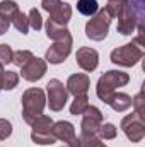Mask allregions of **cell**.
<instances>
[{"label": "cell", "mask_w": 145, "mask_h": 147, "mask_svg": "<svg viewBox=\"0 0 145 147\" xmlns=\"http://www.w3.org/2000/svg\"><path fill=\"white\" fill-rule=\"evenodd\" d=\"M22 118L28 125H33V121L43 115V110L46 106V96L44 91L39 87H31L24 91L22 98Z\"/></svg>", "instance_id": "1"}, {"label": "cell", "mask_w": 145, "mask_h": 147, "mask_svg": "<svg viewBox=\"0 0 145 147\" xmlns=\"http://www.w3.org/2000/svg\"><path fill=\"white\" fill-rule=\"evenodd\" d=\"M130 82V75L126 72H119V70H108L104 75L99 77L97 80V87H96V92H97V98L101 101H108L109 96L113 92H116V87H123Z\"/></svg>", "instance_id": "2"}, {"label": "cell", "mask_w": 145, "mask_h": 147, "mask_svg": "<svg viewBox=\"0 0 145 147\" xmlns=\"http://www.w3.org/2000/svg\"><path fill=\"white\" fill-rule=\"evenodd\" d=\"M142 57H144V48L138 46L135 41L126 43L111 51V62L121 67H133L142 60Z\"/></svg>", "instance_id": "3"}, {"label": "cell", "mask_w": 145, "mask_h": 147, "mask_svg": "<svg viewBox=\"0 0 145 147\" xmlns=\"http://www.w3.org/2000/svg\"><path fill=\"white\" fill-rule=\"evenodd\" d=\"M33 132H31V139L38 146H51L56 142L55 135H53V120L48 115H41L33 121Z\"/></svg>", "instance_id": "4"}, {"label": "cell", "mask_w": 145, "mask_h": 147, "mask_svg": "<svg viewBox=\"0 0 145 147\" xmlns=\"http://www.w3.org/2000/svg\"><path fill=\"white\" fill-rule=\"evenodd\" d=\"M109 26H111V17L108 16V12L104 9H101L85 24V34L92 41H103L108 36Z\"/></svg>", "instance_id": "5"}, {"label": "cell", "mask_w": 145, "mask_h": 147, "mask_svg": "<svg viewBox=\"0 0 145 147\" xmlns=\"http://www.w3.org/2000/svg\"><path fill=\"white\" fill-rule=\"evenodd\" d=\"M46 94H48L46 103L51 111H62L65 108L68 92H67V87L63 86V82H60L58 79H51L46 84Z\"/></svg>", "instance_id": "6"}, {"label": "cell", "mask_w": 145, "mask_h": 147, "mask_svg": "<svg viewBox=\"0 0 145 147\" xmlns=\"http://www.w3.org/2000/svg\"><path fill=\"white\" fill-rule=\"evenodd\" d=\"M41 7L50 14V19L56 24L67 26V22L72 19V7L67 2L62 0H43Z\"/></svg>", "instance_id": "7"}, {"label": "cell", "mask_w": 145, "mask_h": 147, "mask_svg": "<svg viewBox=\"0 0 145 147\" xmlns=\"http://www.w3.org/2000/svg\"><path fill=\"white\" fill-rule=\"evenodd\" d=\"M121 130L132 142H140L145 137V116L132 113L121 120Z\"/></svg>", "instance_id": "8"}, {"label": "cell", "mask_w": 145, "mask_h": 147, "mask_svg": "<svg viewBox=\"0 0 145 147\" xmlns=\"http://www.w3.org/2000/svg\"><path fill=\"white\" fill-rule=\"evenodd\" d=\"M84 118H82V134L84 135H96L99 132V127L103 125V113L99 108L96 106H87V110L82 113Z\"/></svg>", "instance_id": "9"}, {"label": "cell", "mask_w": 145, "mask_h": 147, "mask_svg": "<svg viewBox=\"0 0 145 147\" xmlns=\"http://www.w3.org/2000/svg\"><path fill=\"white\" fill-rule=\"evenodd\" d=\"M119 21H118V33H121V34H125V36H128V34H132L138 26H144V21L142 19H138V16L135 14V10L130 7V3L123 9V12H121V16L118 17Z\"/></svg>", "instance_id": "10"}, {"label": "cell", "mask_w": 145, "mask_h": 147, "mask_svg": "<svg viewBox=\"0 0 145 147\" xmlns=\"http://www.w3.org/2000/svg\"><path fill=\"white\" fill-rule=\"evenodd\" d=\"M72 39H67V41H55L48 50H46V57L44 60L53 63V65H58L62 62H65L72 51Z\"/></svg>", "instance_id": "11"}, {"label": "cell", "mask_w": 145, "mask_h": 147, "mask_svg": "<svg viewBox=\"0 0 145 147\" xmlns=\"http://www.w3.org/2000/svg\"><path fill=\"white\" fill-rule=\"evenodd\" d=\"M53 135L56 140H62L65 147H77L75 127L70 121H56L53 123Z\"/></svg>", "instance_id": "12"}, {"label": "cell", "mask_w": 145, "mask_h": 147, "mask_svg": "<svg viewBox=\"0 0 145 147\" xmlns=\"http://www.w3.org/2000/svg\"><path fill=\"white\" fill-rule=\"evenodd\" d=\"M75 60L79 63V67L85 72H94L97 69V63H99V55L94 48H87V46H82L77 50V55H75Z\"/></svg>", "instance_id": "13"}, {"label": "cell", "mask_w": 145, "mask_h": 147, "mask_svg": "<svg viewBox=\"0 0 145 147\" xmlns=\"http://www.w3.org/2000/svg\"><path fill=\"white\" fill-rule=\"evenodd\" d=\"M46 60L43 58H38V57H33L24 67H22V77L29 82H36L39 79H43V75L46 74Z\"/></svg>", "instance_id": "14"}, {"label": "cell", "mask_w": 145, "mask_h": 147, "mask_svg": "<svg viewBox=\"0 0 145 147\" xmlns=\"http://www.w3.org/2000/svg\"><path fill=\"white\" fill-rule=\"evenodd\" d=\"M65 87H67V92L72 94L73 98L75 96H84V94H87V91L91 87V79H89L87 74H73V75L68 77Z\"/></svg>", "instance_id": "15"}, {"label": "cell", "mask_w": 145, "mask_h": 147, "mask_svg": "<svg viewBox=\"0 0 145 147\" xmlns=\"http://www.w3.org/2000/svg\"><path fill=\"white\" fill-rule=\"evenodd\" d=\"M46 36L50 38V39H53V41H67V39H72V34L67 29V26L56 24L51 19L46 21Z\"/></svg>", "instance_id": "16"}, {"label": "cell", "mask_w": 145, "mask_h": 147, "mask_svg": "<svg viewBox=\"0 0 145 147\" xmlns=\"http://www.w3.org/2000/svg\"><path fill=\"white\" fill-rule=\"evenodd\" d=\"M106 105H109L111 108L118 113H123L132 106V98L125 92H113L109 96V99L106 101Z\"/></svg>", "instance_id": "17"}, {"label": "cell", "mask_w": 145, "mask_h": 147, "mask_svg": "<svg viewBox=\"0 0 145 147\" xmlns=\"http://www.w3.org/2000/svg\"><path fill=\"white\" fill-rule=\"evenodd\" d=\"M19 12V5L12 0H3L0 2V19L7 21V22H12L14 16Z\"/></svg>", "instance_id": "18"}, {"label": "cell", "mask_w": 145, "mask_h": 147, "mask_svg": "<svg viewBox=\"0 0 145 147\" xmlns=\"http://www.w3.org/2000/svg\"><path fill=\"white\" fill-rule=\"evenodd\" d=\"M77 10H79L82 16L92 17V16L99 10V3H97V0H79V2H77Z\"/></svg>", "instance_id": "19"}, {"label": "cell", "mask_w": 145, "mask_h": 147, "mask_svg": "<svg viewBox=\"0 0 145 147\" xmlns=\"http://www.w3.org/2000/svg\"><path fill=\"white\" fill-rule=\"evenodd\" d=\"M128 5V0H108V5L104 7V10L108 12V16L113 19V17H119L123 9Z\"/></svg>", "instance_id": "20"}, {"label": "cell", "mask_w": 145, "mask_h": 147, "mask_svg": "<svg viewBox=\"0 0 145 147\" xmlns=\"http://www.w3.org/2000/svg\"><path fill=\"white\" fill-rule=\"evenodd\" d=\"M77 147H108L101 139H97L96 135H80L77 139Z\"/></svg>", "instance_id": "21"}, {"label": "cell", "mask_w": 145, "mask_h": 147, "mask_svg": "<svg viewBox=\"0 0 145 147\" xmlns=\"http://www.w3.org/2000/svg\"><path fill=\"white\" fill-rule=\"evenodd\" d=\"M87 106H89V98H87V94H84V96H75V99H73L72 106H70V113L72 115H82L84 111L87 110Z\"/></svg>", "instance_id": "22"}, {"label": "cell", "mask_w": 145, "mask_h": 147, "mask_svg": "<svg viewBox=\"0 0 145 147\" xmlns=\"http://www.w3.org/2000/svg\"><path fill=\"white\" fill-rule=\"evenodd\" d=\"M34 55L29 51V50H19V51H14V55H12V63L15 65V67H24L31 58H33Z\"/></svg>", "instance_id": "23"}, {"label": "cell", "mask_w": 145, "mask_h": 147, "mask_svg": "<svg viewBox=\"0 0 145 147\" xmlns=\"http://www.w3.org/2000/svg\"><path fill=\"white\" fill-rule=\"evenodd\" d=\"M19 84V74L12 72V70H7L3 74V80H2V89L5 91H12L14 87H17Z\"/></svg>", "instance_id": "24"}, {"label": "cell", "mask_w": 145, "mask_h": 147, "mask_svg": "<svg viewBox=\"0 0 145 147\" xmlns=\"http://www.w3.org/2000/svg\"><path fill=\"white\" fill-rule=\"evenodd\" d=\"M12 24L15 26V29L19 31V33H22V34H28V31H29V21H28V17L19 10L15 16H14V19H12Z\"/></svg>", "instance_id": "25"}, {"label": "cell", "mask_w": 145, "mask_h": 147, "mask_svg": "<svg viewBox=\"0 0 145 147\" xmlns=\"http://www.w3.org/2000/svg\"><path fill=\"white\" fill-rule=\"evenodd\" d=\"M99 137L101 139H104V140H113V139H116V135H118V128L113 125V123H104V125H101L99 127Z\"/></svg>", "instance_id": "26"}, {"label": "cell", "mask_w": 145, "mask_h": 147, "mask_svg": "<svg viewBox=\"0 0 145 147\" xmlns=\"http://www.w3.org/2000/svg\"><path fill=\"white\" fill-rule=\"evenodd\" d=\"M28 21H29V26H31L34 31H39V29L43 28V19H41V14H39L38 9H31V10H29Z\"/></svg>", "instance_id": "27"}, {"label": "cell", "mask_w": 145, "mask_h": 147, "mask_svg": "<svg viewBox=\"0 0 145 147\" xmlns=\"http://www.w3.org/2000/svg\"><path fill=\"white\" fill-rule=\"evenodd\" d=\"M12 48L9 45H0V65H7V63H12Z\"/></svg>", "instance_id": "28"}, {"label": "cell", "mask_w": 145, "mask_h": 147, "mask_svg": "<svg viewBox=\"0 0 145 147\" xmlns=\"http://www.w3.org/2000/svg\"><path fill=\"white\" fill-rule=\"evenodd\" d=\"M12 135V125L5 118H0V140H5Z\"/></svg>", "instance_id": "29"}, {"label": "cell", "mask_w": 145, "mask_h": 147, "mask_svg": "<svg viewBox=\"0 0 145 147\" xmlns=\"http://www.w3.org/2000/svg\"><path fill=\"white\" fill-rule=\"evenodd\" d=\"M132 106H135V113L145 116V111H144V92L140 91L133 99H132Z\"/></svg>", "instance_id": "30"}, {"label": "cell", "mask_w": 145, "mask_h": 147, "mask_svg": "<svg viewBox=\"0 0 145 147\" xmlns=\"http://www.w3.org/2000/svg\"><path fill=\"white\" fill-rule=\"evenodd\" d=\"M3 74H5V70H3V65H0V91H2V80H3Z\"/></svg>", "instance_id": "31"}]
</instances>
